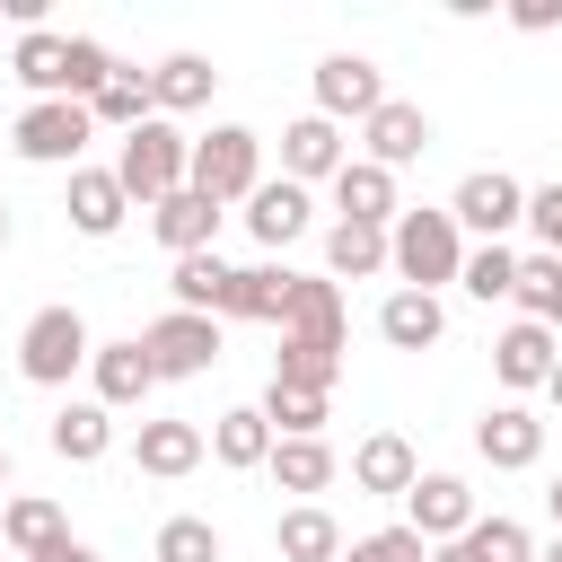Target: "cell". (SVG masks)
Instances as JSON below:
<instances>
[{
    "label": "cell",
    "instance_id": "obj_9",
    "mask_svg": "<svg viewBox=\"0 0 562 562\" xmlns=\"http://www.w3.org/2000/svg\"><path fill=\"white\" fill-rule=\"evenodd\" d=\"M378 105H386L378 61H360V53H325V61H316V114H325V123H369Z\"/></svg>",
    "mask_w": 562,
    "mask_h": 562
},
{
    "label": "cell",
    "instance_id": "obj_36",
    "mask_svg": "<svg viewBox=\"0 0 562 562\" xmlns=\"http://www.w3.org/2000/svg\"><path fill=\"white\" fill-rule=\"evenodd\" d=\"M457 290H465V299H483V307H492V299H509V290H518V255H509V246H465Z\"/></svg>",
    "mask_w": 562,
    "mask_h": 562
},
{
    "label": "cell",
    "instance_id": "obj_14",
    "mask_svg": "<svg viewBox=\"0 0 562 562\" xmlns=\"http://www.w3.org/2000/svg\"><path fill=\"white\" fill-rule=\"evenodd\" d=\"M88 386H97V404H105V413H132V404H149L158 369H149L140 334H132V342H97V351H88Z\"/></svg>",
    "mask_w": 562,
    "mask_h": 562
},
{
    "label": "cell",
    "instance_id": "obj_40",
    "mask_svg": "<svg viewBox=\"0 0 562 562\" xmlns=\"http://www.w3.org/2000/svg\"><path fill=\"white\" fill-rule=\"evenodd\" d=\"M342 562H430V544L395 518V527H369V536H351L342 544Z\"/></svg>",
    "mask_w": 562,
    "mask_h": 562
},
{
    "label": "cell",
    "instance_id": "obj_19",
    "mask_svg": "<svg viewBox=\"0 0 562 562\" xmlns=\"http://www.w3.org/2000/svg\"><path fill=\"white\" fill-rule=\"evenodd\" d=\"M61 211H70L79 237H114V228L132 220V193L114 184V167H70V202H61Z\"/></svg>",
    "mask_w": 562,
    "mask_h": 562
},
{
    "label": "cell",
    "instance_id": "obj_48",
    "mask_svg": "<svg viewBox=\"0 0 562 562\" xmlns=\"http://www.w3.org/2000/svg\"><path fill=\"white\" fill-rule=\"evenodd\" d=\"M544 325H553V334H562V290H553V316H544Z\"/></svg>",
    "mask_w": 562,
    "mask_h": 562
},
{
    "label": "cell",
    "instance_id": "obj_31",
    "mask_svg": "<svg viewBox=\"0 0 562 562\" xmlns=\"http://www.w3.org/2000/svg\"><path fill=\"white\" fill-rule=\"evenodd\" d=\"M263 422H272V439H325V422H334V395H316V386H263V404H255Z\"/></svg>",
    "mask_w": 562,
    "mask_h": 562
},
{
    "label": "cell",
    "instance_id": "obj_18",
    "mask_svg": "<svg viewBox=\"0 0 562 562\" xmlns=\"http://www.w3.org/2000/svg\"><path fill=\"white\" fill-rule=\"evenodd\" d=\"M360 140H369V167H386V176H395V167H413V158L430 149V114H422V105H404V97H386V105L360 123Z\"/></svg>",
    "mask_w": 562,
    "mask_h": 562
},
{
    "label": "cell",
    "instance_id": "obj_42",
    "mask_svg": "<svg viewBox=\"0 0 562 562\" xmlns=\"http://www.w3.org/2000/svg\"><path fill=\"white\" fill-rule=\"evenodd\" d=\"M509 26L518 35H553L562 26V0H509Z\"/></svg>",
    "mask_w": 562,
    "mask_h": 562
},
{
    "label": "cell",
    "instance_id": "obj_7",
    "mask_svg": "<svg viewBox=\"0 0 562 562\" xmlns=\"http://www.w3.org/2000/svg\"><path fill=\"white\" fill-rule=\"evenodd\" d=\"M140 351H149L158 386H167V378H202V369L220 360V316H184V307H167V316L140 325Z\"/></svg>",
    "mask_w": 562,
    "mask_h": 562
},
{
    "label": "cell",
    "instance_id": "obj_44",
    "mask_svg": "<svg viewBox=\"0 0 562 562\" xmlns=\"http://www.w3.org/2000/svg\"><path fill=\"white\" fill-rule=\"evenodd\" d=\"M544 509H553V536H562V474L544 483Z\"/></svg>",
    "mask_w": 562,
    "mask_h": 562
},
{
    "label": "cell",
    "instance_id": "obj_38",
    "mask_svg": "<svg viewBox=\"0 0 562 562\" xmlns=\"http://www.w3.org/2000/svg\"><path fill=\"white\" fill-rule=\"evenodd\" d=\"M149 562H220V527L211 518H167L158 544H149Z\"/></svg>",
    "mask_w": 562,
    "mask_h": 562
},
{
    "label": "cell",
    "instance_id": "obj_33",
    "mask_svg": "<svg viewBox=\"0 0 562 562\" xmlns=\"http://www.w3.org/2000/svg\"><path fill=\"white\" fill-rule=\"evenodd\" d=\"M0 536H9V553L26 562V553H44V544H61L70 527H61V501H44V492H18V501L0 509Z\"/></svg>",
    "mask_w": 562,
    "mask_h": 562
},
{
    "label": "cell",
    "instance_id": "obj_29",
    "mask_svg": "<svg viewBox=\"0 0 562 562\" xmlns=\"http://www.w3.org/2000/svg\"><path fill=\"white\" fill-rule=\"evenodd\" d=\"M202 439H211V457H220L228 474H255V465L272 457V422H263L255 404H228V413H220V422H211Z\"/></svg>",
    "mask_w": 562,
    "mask_h": 562
},
{
    "label": "cell",
    "instance_id": "obj_4",
    "mask_svg": "<svg viewBox=\"0 0 562 562\" xmlns=\"http://www.w3.org/2000/svg\"><path fill=\"white\" fill-rule=\"evenodd\" d=\"M88 316L79 307H35L26 316V334H18V378L26 386H70L79 369H88Z\"/></svg>",
    "mask_w": 562,
    "mask_h": 562
},
{
    "label": "cell",
    "instance_id": "obj_1",
    "mask_svg": "<svg viewBox=\"0 0 562 562\" xmlns=\"http://www.w3.org/2000/svg\"><path fill=\"white\" fill-rule=\"evenodd\" d=\"M386 272H404V290H448L457 272H465V237H457V220H448V202L430 211H395V228H386Z\"/></svg>",
    "mask_w": 562,
    "mask_h": 562
},
{
    "label": "cell",
    "instance_id": "obj_15",
    "mask_svg": "<svg viewBox=\"0 0 562 562\" xmlns=\"http://www.w3.org/2000/svg\"><path fill=\"white\" fill-rule=\"evenodd\" d=\"M342 123H325V114H299L290 132H281V176L290 184H334L342 176Z\"/></svg>",
    "mask_w": 562,
    "mask_h": 562
},
{
    "label": "cell",
    "instance_id": "obj_49",
    "mask_svg": "<svg viewBox=\"0 0 562 562\" xmlns=\"http://www.w3.org/2000/svg\"><path fill=\"white\" fill-rule=\"evenodd\" d=\"M0 483H9V439H0Z\"/></svg>",
    "mask_w": 562,
    "mask_h": 562
},
{
    "label": "cell",
    "instance_id": "obj_25",
    "mask_svg": "<svg viewBox=\"0 0 562 562\" xmlns=\"http://www.w3.org/2000/svg\"><path fill=\"white\" fill-rule=\"evenodd\" d=\"M44 439H53V457H61V465H97V457L114 448V413H105L97 395H79V404H61V413H53V430H44Z\"/></svg>",
    "mask_w": 562,
    "mask_h": 562
},
{
    "label": "cell",
    "instance_id": "obj_27",
    "mask_svg": "<svg viewBox=\"0 0 562 562\" xmlns=\"http://www.w3.org/2000/svg\"><path fill=\"white\" fill-rule=\"evenodd\" d=\"M290 263H237V290H228V325H281L290 307Z\"/></svg>",
    "mask_w": 562,
    "mask_h": 562
},
{
    "label": "cell",
    "instance_id": "obj_5",
    "mask_svg": "<svg viewBox=\"0 0 562 562\" xmlns=\"http://www.w3.org/2000/svg\"><path fill=\"white\" fill-rule=\"evenodd\" d=\"M88 105H70V97H44V105H26L18 123H9V149L26 158V167H79V149H88Z\"/></svg>",
    "mask_w": 562,
    "mask_h": 562
},
{
    "label": "cell",
    "instance_id": "obj_6",
    "mask_svg": "<svg viewBox=\"0 0 562 562\" xmlns=\"http://www.w3.org/2000/svg\"><path fill=\"white\" fill-rule=\"evenodd\" d=\"M448 220H457V237H483V246H501V237L527 220V184H518L509 167H474V176L457 184Z\"/></svg>",
    "mask_w": 562,
    "mask_h": 562
},
{
    "label": "cell",
    "instance_id": "obj_45",
    "mask_svg": "<svg viewBox=\"0 0 562 562\" xmlns=\"http://www.w3.org/2000/svg\"><path fill=\"white\" fill-rule=\"evenodd\" d=\"M430 562H474V553L465 544H430Z\"/></svg>",
    "mask_w": 562,
    "mask_h": 562
},
{
    "label": "cell",
    "instance_id": "obj_28",
    "mask_svg": "<svg viewBox=\"0 0 562 562\" xmlns=\"http://www.w3.org/2000/svg\"><path fill=\"white\" fill-rule=\"evenodd\" d=\"M378 334H386L395 351H430V342L448 334V307H439L430 290H386V307H378Z\"/></svg>",
    "mask_w": 562,
    "mask_h": 562
},
{
    "label": "cell",
    "instance_id": "obj_8",
    "mask_svg": "<svg viewBox=\"0 0 562 562\" xmlns=\"http://www.w3.org/2000/svg\"><path fill=\"white\" fill-rule=\"evenodd\" d=\"M404 527H413L422 544H457V536L474 527V483H465V474H413Z\"/></svg>",
    "mask_w": 562,
    "mask_h": 562
},
{
    "label": "cell",
    "instance_id": "obj_50",
    "mask_svg": "<svg viewBox=\"0 0 562 562\" xmlns=\"http://www.w3.org/2000/svg\"><path fill=\"white\" fill-rule=\"evenodd\" d=\"M0 246H9V202H0Z\"/></svg>",
    "mask_w": 562,
    "mask_h": 562
},
{
    "label": "cell",
    "instance_id": "obj_13",
    "mask_svg": "<svg viewBox=\"0 0 562 562\" xmlns=\"http://www.w3.org/2000/svg\"><path fill=\"white\" fill-rule=\"evenodd\" d=\"M281 334H290V342H325V351H342V342H351V325H342V290H334L325 272H299V281H290V307H281Z\"/></svg>",
    "mask_w": 562,
    "mask_h": 562
},
{
    "label": "cell",
    "instance_id": "obj_26",
    "mask_svg": "<svg viewBox=\"0 0 562 562\" xmlns=\"http://www.w3.org/2000/svg\"><path fill=\"white\" fill-rule=\"evenodd\" d=\"M272 553H281V562H342V527H334V509H325V501H299V509H281V527H272Z\"/></svg>",
    "mask_w": 562,
    "mask_h": 562
},
{
    "label": "cell",
    "instance_id": "obj_12",
    "mask_svg": "<svg viewBox=\"0 0 562 562\" xmlns=\"http://www.w3.org/2000/svg\"><path fill=\"white\" fill-rule=\"evenodd\" d=\"M202 457H211L202 422H176V413H158V422H140V430H132V465H140V474H158V483H184Z\"/></svg>",
    "mask_w": 562,
    "mask_h": 562
},
{
    "label": "cell",
    "instance_id": "obj_17",
    "mask_svg": "<svg viewBox=\"0 0 562 562\" xmlns=\"http://www.w3.org/2000/svg\"><path fill=\"white\" fill-rule=\"evenodd\" d=\"M413 474H422V457H413V439H404V430H369V439L351 448V483H360L369 501H404V492H413Z\"/></svg>",
    "mask_w": 562,
    "mask_h": 562
},
{
    "label": "cell",
    "instance_id": "obj_37",
    "mask_svg": "<svg viewBox=\"0 0 562 562\" xmlns=\"http://www.w3.org/2000/svg\"><path fill=\"white\" fill-rule=\"evenodd\" d=\"M457 544H465L474 562H536V536H527L518 518H474Z\"/></svg>",
    "mask_w": 562,
    "mask_h": 562
},
{
    "label": "cell",
    "instance_id": "obj_46",
    "mask_svg": "<svg viewBox=\"0 0 562 562\" xmlns=\"http://www.w3.org/2000/svg\"><path fill=\"white\" fill-rule=\"evenodd\" d=\"M544 395H553V413H562V360H553V378H544Z\"/></svg>",
    "mask_w": 562,
    "mask_h": 562
},
{
    "label": "cell",
    "instance_id": "obj_24",
    "mask_svg": "<svg viewBox=\"0 0 562 562\" xmlns=\"http://www.w3.org/2000/svg\"><path fill=\"white\" fill-rule=\"evenodd\" d=\"M167 290H176V307H184V316H220V325H228V290H237V263H220V255H176Z\"/></svg>",
    "mask_w": 562,
    "mask_h": 562
},
{
    "label": "cell",
    "instance_id": "obj_51",
    "mask_svg": "<svg viewBox=\"0 0 562 562\" xmlns=\"http://www.w3.org/2000/svg\"><path fill=\"white\" fill-rule=\"evenodd\" d=\"M544 255H553V263H562V237H553V246H544Z\"/></svg>",
    "mask_w": 562,
    "mask_h": 562
},
{
    "label": "cell",
    "instance_id": "obj_20",
    "mask_svg": "<svg viewBox=\"0 0 562 562\" xmlns=\"http://www.w3.org/2000/svg\"><path fill=\"white\" fill-rule=\"evenodd\" d=\"M149 237H158L167 255H211V237H220V202H202V193L184 184V193L149 202Z\"/></svg>",
    "mask_w": 562,
    "mask_h": 562
},
{
    "label": "cell",
    "instance_id": "obj_22",
    "mask_svg": "<svg viewBox=\"0 0 562 562\" xmlns=\"http://www.w3.org/2000/svg\"><path fill=\"white\" fill-rule=\"evenodd\" d=\"M334 211L342 220H360V228H395V176L386 167H369V158H342V176H334Z\"/></svg>",
    "mask_w": 562,
    "mask_h": 562
},
{
    "label": "cell",
    "instance_id": "obj_16",
    "mask_svg": "<svg viewBox=\"0 0 562 562\" xmlns=\"http://www.w3.org/2000/svg\"><path fill=\"white\" fill-rule=\"evenodd\" d=\"M553 360H562V334H553V325H527V316H518V325L492 342V378H501L509 395L544 386V378H553Z\"/></svg>",
    "mask_w": 562,
    "mask_h": 562
},
{
    "label": "cell",
    "instance_id": "obj_35",
    "mask_svg": "<svg viewBox=\"0 0 562 562\" xmlns=\"http://www.w3.org/2000/svg\"><path fill=\"white\" fill-rule=\"evenodd\" d=\"M272 378H281V386H316V395H334V378H342V351H325V342H290V334H281V351H272Z\"/></svg>",
    "mask_w": 562,
    "mask_h": 562
},
{
    "label": "cell",
    "instance_id": "obj_47",
    "mask_svg": "<svg viewBox=\"0 0 562 562\" xmlns=\"http://www.w3.org/2000/svg\"><path fill=\"white\" fill-rule=\"evenodd\" d=\"M536 562H562V536H553V544H536Z\"/></svg>",
    "mask_w": 562,
    "mask_h": 562
},
{
    "label": "cell",
    "instance_id": "obj_34",
    "mask_svg": "<svg viewBox=\"0 0 562 562\" xmlns=\"http://www.w3.org/2000/svg\"><path fill=\"white\" fill-rule=\"evenodd\" d=\"M158 105H149V70H114L97 97H88V123H114V132H132V123H149Z\"/></svg>",
    "mask_w": 562,
    "mask_h": 562
},
{
    "label": "cell",
    "instance_id": "obj_30",
    "mask_svg": "<svg viewBox=\"0 0 562 562\" xmlns=\"http://www.w3.org/2000/svg\"><path fill=\"white\" fill-rule=\"evenodd\" d=\"M369 272H386V228L334 220V228H325V281L342 290V281H369Z\"/></svg>",
    "mask_w": 562,
    "mask_h": 562
},
{
    "label": "cell",
    "instance_id": "obj_21",
    "mask_svg": "<svg viewBox=\"0 0 562 562\" xmlns=\"http://www.w3.org/2000/svg\"><path fill=\"white\" fill-rule=\"evenodd\" d=\"M9 70H18V88H26V105H44V97H70V35H53V26H35V35H18V53H9Z\"/></svg>",
    "mask_w": 562,
    "mask_h": 562
},
{
    "label": "cell",
    "instance_id": "obj_2",
    "mask_svg": "<svg viewBox=\"0 0 562 562\" xmlns=\"http://www.w3.org/2000/svg\"><path fill=\"white\" fill-rule=\"evenodd\" d=\"M184 158H193V140H184L167 114H149V123L123 132V149H114V184L132 193V211H149V202L184 193Z\"/></svg>",
    "mask_w": 562,
    "mask_h": 562
},
{
    "label": "cell",
    "instance_id": "obj_3",
    "mask_svg": "<svg viewBox=\"0 0 562 562\" xmlns=\"http://www.w3.org/2000/svg\"><path fill=\"white\" fill-rule=\"evenodd\" d=\"M184 184L202 193V202H246L255 184H263V140L246 132V123H211L202 140H193V158H184Z\"/></svg>",
    "mask_w": 562,
    "mask_h": 562
},
{
    "label": "cell",
    "instance_id": "obj_43",
    "mask_svg": "<svg viewBox=\"0 0 562 562\" xmlns=\"http://www.w3.org/2000/svg\"><path fill=\"white\" fill-rule=\"evenodd\" d=\"M26 562H105V553L79 544V536H61V544H44V553H26Z\"/></svg>",
    "mask_w": 562,
    "mask_h": 562
},
{
    "label": "cell",
    "instance_id": "obj_41",
    "mask_svg": "<svg viewBox=\"0 0 562 562\" xmlns=\"http://www.w3.org/2000/svg\"><path fill=\"white\" fill-rule=\"evenodd\" d=\"M114 70H123V61H114L97 35H70V105H88V97H97Z\"/></svg>",
    "mask_w": 562,
    "mask_h": 562
},
{
    "label": "cell",
    "instance_id": "obj_32",
    "mask_svg": "<svg viewBox=\"0 0 562 562\" xmlns=\"http://www.w3.org/2000/svg\"><path fill=\"white\" fill-rule=\"evenodd\" d=\"M263 474H272L281 492H299V501H307V492H325V483H334L342 465H334V448H325V439H272Z\"/></svg>",
    "mask_w": 562,
    "mask_h": 562
},
{
    "label": "cell",
    "instance_id": "obj_39",
    "mask_svg": "<svg viewBox=\"0 0 562 562\" xmlns=\"http://www.w3.org/2000/svg\"><path fill=\"white\" fill-rule=\"evenodd\" d=\"M553 290H562V263H553V255H518V290H509V299H518L527 325L553 316Z\"/></svg>",
    "mask_w": 562,
    "mask_h": 562
},
{
    "label": "cell",
    "instance_id": "obj_23",
    "mask_svg": "<svg viewBox=\"0 0 562 562\" xmlns=\"http://www.w3.org/2000/svg\"><path fill=\"white\" fill-rule=\"evenodd\" d=\"M211 88H220V70H211L202 53H167V61L149 70V105H158L167 123H176V114H202Z\"/></svg>",
    "mask_w": 562,
    "mask_h": 562
},
{
    "label": "cell",
    "instance_id": "obj_10",
    "mask_svg": "<svg viewBox=\"0 0 562 562\" xmlns=\"http://www.w3.org/2000/svg\"><path fill=\"white\" fill-rule=\"evenodd\" d=\"M307 220H316V202H307V184H290V176H263V184L246 193V228H255V246H263V255L299 246V237H307Z\"/></svg>",
    "mask_w": 562,
    "mask_h": 562
},
{
    "label": "cell",
    "instance_id": "obj_11",
    "mask_svg": "<svg viewBox=\"0 0 562 562\" xmlns=\"http://www.w3.org/2000/svg\"><path fill=\"white\" fill-rule=\"evenodd\" d=\"M474 457H483L492 474H527V465L544 457V422H536L527 404H492V413L474 422Z\"/></svg>",
    "mask_w": 562,
    "mask_h": 562
}]
</instances>
